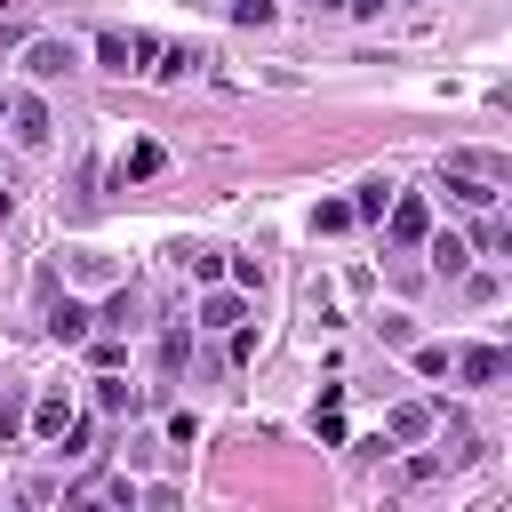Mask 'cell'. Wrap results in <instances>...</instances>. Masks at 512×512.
I'll return each instance as SVG.
<instances>
[{"instance_id": "obj_27", "label": "cell", "mask_w": 512, "mask_h": 512, "mask_svg": "<svg viewBox=\"0 0 512 512\" xmlns=\"http://www.w3.org/2000/svg\"><path fill=\"white\" fill-rule=\"evenodd\" d=\"M16 424H24V408H16V400H0V448L16 440Z\"/></svg>"}, {"instance_id": "obj_26", "label": "cell", "mask_w": 512, "mask_h": 512, "mask_svg": "<svg viewBox=\"0 0 512 512\" xmlns=\"http://www.w3.org/2000/svg\"><path fill=\"white\" fill-rule=\"evenodd\" d=\"M376 328H384V344H416V320H408V312H384Z\"/></svg>"}, {"instance_id": "obj_1", "label": "cell", "mask_w": 512, "mask_h": 512, "mask_svg": "<svg viewBox=\"0 0 512 512\" xmlns=\"http://www.w3.org/2000/svg\"><path fill=\"white\" fill-rule=\"evenodd\" d=\"M424 232H432V200H424V192H392V208H384V240H392V248H416Z\"/></svg>"}, {"instance_id": "obj_2", "label": "cell", "mask_w": 512, "mask_h": 512, "mask_svg": "<svg viewBox=\"0 0 512 512\" xmlns=\"http://www.w3.org/2000/svg\"><path fill=\"white\" fill-rule=\"evenodd\" d=\"M416 248L432 256V272H440V280H464V272H472V240H464V232H440V224H432Z\"/></svg>"}, {"instance_id": "obj_14", "label": "cell", "mask_w": 512, "mask_h": 512, "mask_svg": "<svg viewBox=\"0 0 512 512\" xmlns=\"http://www.w3.org/2000/svg\"><path fill=\"white\" fill-rule=\"evenodd\" d=\"M176 264H184V272H192L200 288H216V280H224V248H184Z\"/></svg>"}, {"instance_id": "obj_23", "label": "cell", "mask_w": 512, "mask_h": 512, "mask_svg": "<svg viewBox=\"0 0 512 512\" xmlns=\"http://www.w3.org/2000/svg\"><path fill=\"white\" fill-rule=\"evenodd\" d=\"M96 320H104V328H128V320H136V288H120V296H112Z\"/></svg>"}, {"instance_id": "obj_19", "label": "cell", "mask_w": 512, "mask_h": 512, "mask_svg": "<svg viewBox=\"0 0 512 512\" xmlns=\"http://www.w3.org/2000/svg\"><path fill=\"white\" fill-rule=\"evenodd\" d=\"M152 168H160V144H128V160H120V184H128V176H152Z\"/></svg>"}, {"instance_id": "obj_3", "label": "cell", "mask_w": 512, "mask_h": 512, "mask_svg": "<svg viewBox=\"0 0 512 512\" xmlns=\"http://www.w3.org/2000/svg\"><path fill=\"white\" fill-rule=\"evenodd\" d=\"M72 64H80V56H72V40H48V32H40V40H24V72H32V80H64Z\"/></svg>"}, {"instance_id": "obj_17", "label": "cell", "mask_w": 512, "mask_h": 512, "mask_svg": "<svg viewBox=\"0 0 512 512\" xmlns=\"http://www.w3.org/2000/svg\"><path fill=\"white\" fill-rule=\"evenodd\" d=\"M96 64L104 72H128V32H96Z\"/></svg>"}, {"instance_id": "obj_16", "label": "cell", "mask_w": 512, "mask_h": 512, "mask_svg": "<svg viewBox=\"0 0 512 512\" xmlns=\"http://www.w3.org/2000/svg\"><path fill=\"white\" fill-rule=\"evenodd\" d=\"M80 496H96V504H144V488H136L128 472H112V480H96V488H80Z\"/></svg>"}, {"instance_id": "obj_10", "label": "cell", "mask_w": 512, "mask_h": 512, "mask_svg": "<svg viewBox=\"0 0 512 512\" xmlns=\"http://www.w3.org/2000/svg\"><path fill=\"white\" fill-rule=\"evenodd\" d=\"M24 424H32V440H56V432L72 424V400H64V392H32V408H24Z\"/></svg>"}, {"instance_id": "obj_18", "label": "cell", "mask_w": 512, "mask_h": 512, "mask_svg": "<svg viewBox=\"0 0 512 512\" xmlns=\"http://www.w3.org/2000/svg\"><path fill=\"white\" fill-rule=\"evenodd\" d=\"M408 360H416V376H448L456 352H448V344H408Z\"/></svg>"}, {"instance_id": "obj_13", "label": "cell", "mask_w": 512, "mask_h": 512, "mask_svg": "<svg viewBox=\"0 0 512 512\" xmlns=\"http://www.w3.org/2000/svg\"><path fill=\"white\" fill-rule=\"evenodd\" d=\"M200 64H208L200 48H176V40H160V64H152L144 80H184V72H200Z\"/></svg>"}, {"instance_id": "obj_20", "label": "cell", "mask_w": 512, "mask_h": 512, "mask_svg": "<svg viewBox=\"0 0 512 512\" xmlns=\"http://www.w3.org/2000/svg\"><path fill=\"white\" fill-rule=\"evenodd\" d=\"M344 224H352V200H320L312 208V232H344Z\"/></svg>"}, {"instance_id": "obj_30", "label": "cell", "mask_w": 512, "mask_h": 512, "mask_svg": "<svg viewBox=\"0 0 512 512\" xmlns=\"http://www.w3.org/2000/svg\"><path fill=\"white\" fill-rule=\"evenodd\" d=\"M320 8H352V0H320Z\"/></svg>"}, {"instance_id": "obj_15", "label": "cell", "mask_w": 512, "mask_h": 512, "mask_svg": "<svg viewBox=\"0 0 512 512\" xmlns=\"http://www.w3.org/2000/svg\"><path fill=\"white\" fill-rule=\"evenodd\" d=\"M96 408H104V416H120V408H136V384L104 368V376H96Z\"/></svg>"}, {"instance_id": "obj_4", "label": "cell", "mask_w": 512, "mask_h": 512, "mask_svg": "<svg viewBox=\"0 0 512 512\" xmlns=\"http://www.w3.org/2000/svg\"><path fill=\"white\" fill-rule=\"evenodd\" d=\"M8 136L40 152V144H48V104H40V96H8Z\"/></svg>"}, {"instance_id": "obj_9", "label": "cell", "mask_w": 512, "mask_h": 512, "mask_svg": "<svg viewBox=\"0 0 512 512\" xmlns=\"http://www.w3.org/2000/svg\"><path fill=\"white\" fill-rule=\"evenodd\" d=\"M88 328H96V312H88L80 296H64V304H48V336H56V344H88Z\"/></svg>"}, {"instance_id": "obj_28", "label": "cell", "mask_w": 512, "mask_h": 512, "mask_svg": "<svg viewBox=\"0 0 512 512\" xmlns=\"http://www.w3.org/2000/svg\"><path fill=\"white\" fill-rule=\"evenodd\" d=\"M352 8H360V16H376V8H384V0H352Z\"/></svg>"}, {"instance_id": "obj_11", "label": "cell", "mask_w": 512, "mask_h": 512, "mask_svg": "<svg viewBox=\"0 0 512 512\" xmlns=\"http://www.w3.org/2000/svg\"><path fill=\"white\" fill-rule=\"evenodd\" d=\"M464 240H472V256H488V264H504V248H512V224H504L496 208H480V224H472Z\"/></svg>"}, {"instance_id": "obj_31", "label": "cell", "mask_w": 512, "mask_h": 512, "mask_svg": "<svg viewBox=\"0 0 512 512\" xmlns=\"http://www.w3.org/2000/svg\"><path fill=\"white\" fill-rule=\"evenodd\" d=\"M0 216H8V192H0Z\"/></svg>"}, {"instance_id": "obj_12", "label": "cell", "mask_w": 512, "mask_h": 512, "mask_svg": "<svg viewBox=\"0 0 512 512\" xmlns=\"http://www.w3.org/2000/svg\"><path fill=\"white\" fill-rule=\"evenodd\" d=\"M392 192H400V184H384V176H368V184L352 192V224H384V208H392Z\"/></svg>"}, {"instance_id": "obj_5", "label": "cell", "mask_w": 512, "mask_h": 512, "mask_svg": "<svg viewBox=\"0 0 512 512\" xmlns=\"http://www.w3.org/2000/svg\"><path fill=\"white\" fill-rule=\"evenodd\" d=\"M240 320H248V288H224V280H216V288L200 296V328H240Z\"/></svg>"}, {"instance_id": "obj_21", "label": "cell", "mask_w": 512, "mask_h": 512, "mask_svg": "<svg viewBox=\"0 0 512 512\" xmlns=\"http://www.w3.org/2000/svg\"><path fill=\"white\" fill-rule=\"evenodd\" d=\"M224 280H232V288H264V264H256V256H224Z\"/></svg>"}, {"instance_id": "obj_22", "label": "cell", "mask_w": 512, "mask_h": 512, "mask_svg": "<svg viewBox=\"0 0 512 512\" xmlns=\"http://www.w3.org/2000/svg\"><path fill=\"white\" fill-rule=\"evenodd\" d=\"M272 16H280V0H232V24H248V32L272 24Z\"/></svg>"}, {"instance_id": "obj_32", "label": "cell", "mask_w": 512, "mask_h": 512, "mask_svg": "<svg viewBox=\"0 0 512 512\" xmlns=\"http://www.w3.org/2000/svg\"><path fill=\"white\" fill-rule=\"evenodd\" d=\"M0 8H8V0H0Z\"/></svg>"}, {"instance_id": "obj_25", "label": "cell", "mask_w": 512, "mask_h": 512, "mask_svg": "<svg viewBox=\"0 0 512 512\" xmlns=\"http://www.w3.org/2000/svg\"><path fill=\"white\" fill-rule=\"evenodd\" d=\"M336 408H344V400H320V416H312V424H320V440H328V448H344V416H336Z\"/></svg>"}, {"instance_id": "obj_8", "label": "cell", "mask_w": 512, "mask_h": 512, "mask_svg": "<svg viewBox=\"0 0 512 512\" xmlns=\"http://www.w3.org/2000/svg\"><path fill=\"white\" fill-rule=\"evenodd\" d=\"M448 200H456V208H472V216H480V208H496V200H504V192H496V176H472V168H448Z\"/></svg>"}, {"instance_id": "obj_6", "label": "cell", "mask_w": 512, "mask_h": 512, "mask_svg": "<svg viewBox=\"0 0 512 512\" xmlns=\"http://www.w3.org/2000/svg\"><path fill=\"white\" fill-rule=\"evenodd\" d=\"M448 376H464L472 392H488V384L504 376V352H496V344H472V352H456V360H448Z\"/></svg>"}, {"instance_id": "obj_29", "label": "cell", "mask_w": 512, "mask_h": 512, "mask_svg": "<svg viewBox=\"0 0 512 512\" xmlns=\"http://www.w3.org/2000/svg\"><path fill=\"white\" fill-rule=\"evenodd\" d=\"M0 120H8V88H0Z\"/></svg>"}, {"instance_id": "obj_24", "label": "cell", "mask_w": 512, "mask_h": 512, "mask_svg": "<svg viewBox=\"0 0 512 512\" xmlns=\"http://www.w3.org/2000/svg\"><path fill=\"white\" fill-rule=\"evenodd\" d=\"M192 440H200V416L176 408V416H168V448H192Z\"/></svg>"}, {"instance_id": "obj_7", "label": "cell", "mask_w": 512, "mask_h": 512, "mask_svg": "<svg viewBox=\"0 0 512 512\" xmlns=\"http://www.w3.org/2000/svg\"><path fill=\"white\" fill-rule=\"evenodd\" d=\"M432 416H440L432 400H400V408L384 416V440H392V448H408V440H424V432H432Z\"/></svg>"}]
</instances>
